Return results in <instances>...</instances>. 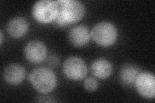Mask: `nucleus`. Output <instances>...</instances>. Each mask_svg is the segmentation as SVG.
<instances>
[{
  "mask_svg": "<svg viewBox=\"0 0 155 103\" xmlns=\"http://www.w3.org/2000/svg\"><path fill=\"white\" fill-rule=\"evenodd\" d=\"M47 63L49 66L55 68L59 64V60L55 56H51L47 59Z\"/></svg>",
  "mask_w": 155,
  "mask_h": 103,
  "instance_id": "4468645a",
  "label": "nucleus"
},
{
  "mask_svg": "<svg viewBox=\"0 0 155 103\" xmlns=\"http://www.w3.org/2000/svg\"><path fill=\"white\" fill-rule=\"evenodd\" d=\"M134 85L139 93L145 98H154L155 95V77L151 73L140 72Z\"/></svg>",
  "mask_w": 155,
  "mask_h": 103,
  "instance_id": "423d86ee",
  "label": "nucleus"
},
{
  "mask_svg": "<svg viewBox=\"0 0 155 103\" xmlns=\"http://www.w3.org/2000/svg\"><path fill=\"white\" fill-rule=\"evenodd\" d=\"M28 22L23 18H14L7 24V32L10 36L14 38H20L25 36L28 32Z\"/></svg>",
  "mask_w": 155,
  "mask_h": 103,
  "instance_id": "9d476101",
  "label": "nucleus"
},
{
  "mask_svg": "<svg viewBox=\"0 0 155 103\" xmlns=\"http://www.w3.org/2000/svg\"><path fill=\"white\" fill-rule=\"evenodd\" d=\"M0 37H1V40H0V43H1V45H2V43H3V32L1 31L0 32Z\"/></svg>",
  "mask_w": 155,
  "mask_h": 103,
  "instance_id": "2eb2a0df",
  "label": "nucleus"
},
{
  "mask_svg": "<svg viewBox=\"0 0 155 103\" xmlns=\"http://www.w3.org/2000/svg\"><path fill=\"white\" fill-rule=\"evenodd\" d=\"M91 36L89 29L83 24L71 28L68 34L70 43L76 47L85 46L89 42Z\"/></svg>",
  "mask_w": 155,
  "mask_h": 103,
  "instance_id": "6e6552de",
  "label": "nucleus"
},
{
  "mask_svg": "<svg viewBox=\"0 0 155 103\" xmlns=\"http://www.w3.org/2000/svg\"><path fill=\"white\" fill-rule=\"evenodd\" d=\"M91 70L95 77L101 79H105L112 74L113 66L107 60L98 59L91 64Z\"/></svg>",
  "mask_w": 155,
  "mask_h": 103,
  "instance_id": "9b49d317",
  "label": "nucleus"
},
{
  "mask_svg": "<svg viewBox=\"0 0 155 103\" xmlns=\"http://www.w3.org/2000/svg\"><path fill=\"white\" fill-rule=\"evenodd\" d=\"M59 6L57 1L41 0L37 2L32 8L33 17L41 23H49L56 18Z\"/></svg>",
  "mask_w": 155,
  "mask_h": 103,
  "instance_id": "20e7f679",
  "label": "nucleus"
},
{
  "mask_svg": "<svg viewBox=\"0 0 155 103\" xmlns=\"http://www.w3.org/2000/svg\"><path fill=\"white\" fill-rule=\"evenodd\" d=\"M29 80L33 87L43 94L52 92L57 84L54 73L45 67H39L34 69L29 75Z\"/></svg>",
  "mask_w": 155,
  "mask_h": 103,
  "instance_id": "f03ea898",
  "label": "nucleus"
},
{
  "mask_svg": "<svg viewBox=\"0 0 155 103\" xmlns=\"http://www.w3.org/2000/svg\"><path fill=\"white\" fill-rule=\"evenodd\" d=\"M63 71L69 79L79 81L87 76V67L82 59L78 57H70L64 62Z\"/></svg>",
  "mask_w": 155,
  "mask_h": 103,
  "instance_id": "39448f33",
  "label": "nucleus"
},
{
  "mask_svg": "<svg viewBox=\"0 0 155 103\" xmlns=\"http://www.w3.org/2000/svg\"><path fill=\"white\" fill-rule=\"evenodd\" d=\"M26 76L24 67L18 64H11L7 66L3 71V79L8 84L18 85L22 82Z\"/></svg>",
  "mask_w": 155,
  "mask_h": 103,
  "instance_id": "1a4fd4ad",
  "label": "nucleus"
},
{
  "mask_svg": "<svg viewBox=\"0 0 155 103\" xmlns=\"http://www.w3.org/2000/svg\"><path fill=\"white\" fill-rule=\"evenodd\" d=\"M140 72L141 71L138 67L127 64L124 65L120 70V81L124 85L132 86L134 85L136 79Z\"/></svg>",
  "mask_w": 155,
  "mask_h": 103,
  "instance_id": "f8f14e48",
  "label": "nucleus"
},
{
  "mask_svg": "<svg viewBox=\"0 0 155 103\" xmlns=\"http://www.w3.org/2000/svg\"><path fill=\"white\" fill-rule=\"evenodd\" d=\"M24 54L29 62L37 64L45 60L47 50L43 43L39 41H32L27 44L24 49Z\"/></svg>",
  "mask_w": 155,
  "mask_h": 103,
  "instance_id": "0eeeda50",
  "label": "nucleus"
},
{
  "mask_svg": "<svg viewBox=\"0 0 155 103\" xmlns=\"http://www.w3.org/2000/svg\"><path fill=\"white\" fill-rule=\"evenodd\" d=\"M84 88L88 92H94L98 88V82L94 78L89 77L84 81Z\"/></svg>",
  "mask_w": 155,
  "mask_h": 103,
  "instance_id": "ddd939ff",
  "label": "nucleus"
},
{
  "mask_svg": "<svg viewBox=\"0 0 155 103\" xmlns=\"http://www.w3.org/2000/svg\"><path fill=\"white\" fill-rule=\"evenodd\" d=\"M59 11L54 22L58 26H67L78 23L84 16L85 8L84 4L76 0L57 1Z\"/></svg>",
  "mask_w": 155,
  "mask_h": 103,
  "instance_id": "f257e3e1",
  "label": "nucleus"
},
{
  "mask_svg": "<svg viewBox=\"0 0 155 103\" xmlns=\"http://www.w3.org/2000/svg\"><path fill=\"white\" fill-rule=\"evenodd\" d=\"M91 36L98 45L107 47L113 45L117 40V30L113 24L107 21L97 23L92 29Z\"/></svg>",
  "mask_w": 155,
  "mask_h": 103,
  "instance_id": "7ed1b4c3",
  "label": "nucleus"
}]
</instances>
